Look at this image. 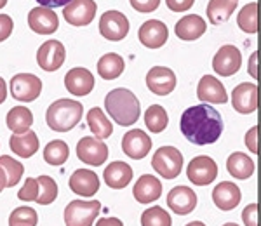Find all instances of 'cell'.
<instances>
[{"label": "cell", "instance_id": "4fadbf2b", "mask_svg": "<svg viewBox=\"0 0 261 226\" xmlns=\"http://www.w3.org/2000/svg\"><path fill=\"white\" fill-rule=\"evenodd\" d=\"M242 66V56L235 45H223L213 58V70L221 77H231Z\"/></svg>", "mask_w": 261, "mask_h": 226}, {"label": "cell", "instance_id": "5b68a950", "mask_svg": "<svg viewBox=\"0 0 261 226\" xmlns=\"http://www.w3.org/2000/svg\"><path fill=\"white\" fill-rule=\"evenodd\" d=\"M101 211L99 200H71L65 209L66 226H92Z\"/></svg>", "mask_w": 261, "mask_h": 226}, {"label": "cell", "instance_id": "f6af8a7d", "mask_svg": "<svg viewBox=\"0 0 261 226\" xmlns=\"http://www.w3.org/2000/svg\"><path fill=\"white\" fill-rule=\"evenodd\" d=\"M258 58H259V52L256 51V52H252V56H251V60H249V73L252 78H258L259 77V66H258Z\"/></svg>", "mask_w": 261, "mask_h": 226}, {"label": "cell", "instance_id": "8fae6325", "mask_svg": "<svg viewBox=\"0 0 261 226\" xmlns=\"http://www.w3.org/2000/svg\"><path fill=\"white\" fill-rule=\"evenodd\" d=\"M188 179L197 186H205L213 183L218 176V165L207 155H199V157L192 158L190 164L187 167Z\"/></svg>", "mask_w": 261, "mask_h": 226}, {"label": "cell", "instance_id": "9a60e30c", "mask_svg": "<svg viewBox=\"0 0 261 226\" xmlns=\"http://www.w3.org/2000/svg\"><path fill=\"white\" fill-rule=\"evenodd\" d=\"M138 39L145 47L148 49H161L169 39V30L159 19H148L138 30Z\"/></svg>", "mask_w": 261, "mask_h": 226}, {"label": "cell", "instance_id": "836d02e7", "mask_svg": "<svg viewBox=\"0 0 261 226\" xmlns=\"http://www.w3.org/2000/svg\"><path fill=\"white\" fill-rule=\"evenodd\" d=\"M68 155H70L68 145L61 139L50 141L44 148V160L47 162L49 165H54V167L65 164V162L68 160Z\"/></svg>", "mask_w": 261, "mask_h": 226}, {"label": "cell", "instance_id": "30bf717a", "mask_svg": "<svg viewBox=\"0 0 261 226\" xmlns=\"http://www.w3.org/2000/svg\"><path fill=\"white\" fill-rule=\"evenodd\" d=\"M98 12L94 0H71L63 7V16L71 26H87Z\"/></svg>", "mask_w": 261, "mask_h": 226}, {"label": "cell", "instance_id": "ffe728a7", "mask_svg": "<svg viewBox=\"0 0 261 226\" xmlns=\"http://www.w3.org/2000/svg\"><path fill=\"white\" fill-rule=\"evenodd\" d=\"M167 206L172 212L179 216L190 214L197 207V195L188 186H176L167 193Z\"/></svg>", "mask_w": 261, "mask_h": 226}, {"label": "cell", "instance_id": "7a4b0ae2", "mask_svg": "<svg viewBox=\"0 0 261 226\" xmlns=\"http://www.w3.org/2000/svg\"><path fill=\"white\" fill-rule=\"evenodd\" d=\"M105 108H107V113L112 117L113 122L122 125V127L134 125L141 115L140 99L134 96L133 91L124 89V87L113 89L107 94Z\"/></svg>", "mask_w": 261, "mask_h": 226}, {"label": "cell", "instance_id": "816d5d0a", "mask_svg": "<svg viewBox=\"0 0 261 226\" xmlns=\"http://www.w3.org/2000/svg\"><path fill=\"white\" fill-rule=\"evenodd\" d=\"M6 4H7V0H0V9H2V7L6 6Z\"/></svg>", "mask_w": 261, "mask_h": 226}, {"label": "cell", "instance_id": "ac0fdd59", "mask_svg": "<svg viewBox=\"0 0 261 226\" xmlns=\"http://www.w3.org/2000/svg\"><path fill=\"white\" fill-rule=\"evenodd\" d=\"M197 98L209 104H225L228 101L225 86L213 75H204L197 86Z\"/></svg>", "mask_w": 261, "mask_h": 226}, {"label": "cell", "instance_id": "83f0119b", "mask_svg": "<svg viewBox=\"0 0 261 226\" xmlns=\"http://www.w3.org/2000/svg\"><path fill=\"white\" fill-rule=\"evenodd\" d=\"M226 169L235 179H249L254 174V162L251 160L249 155L235 152L226 160Z\"/></svg>", "mask_w": 261, "mask_h": 226}, {"label": "cell", "instance_id": "4dcf8cb0", "mask_svg": "<svg viewBox=\"0 0 261 226\" xmlns=\"http://www.w3.org/2000/svg\"><path fill=\"white\" fill-rule=\"evenodd\" d=\"M86 119H87V125H89L92 134H94V137H98V139H107V137L112 136L113 125L110 120H108V117L103 113V110H99V108H91V110L87 111Z\"/></svg>", "mask_w": 261, "mask_h": 226}, {"label": "cell", "instance_id": "3957f363", "mask_svg": "<svg viewBox=\"0 0 261 226\" xmlns=\"http://www.w3.org/2000/svg\"><path fill=\"white\" fill-rule=\"evenodd\" d=\"M84 106L75 99H58L45 111V122L53 131L68 132L82 120Z\"/></svg>", "mask_w": 261, "mask_h": 226}, {"label": "cell", "instance_id": "277c9868", "mask_svg": "<svg viewBox=\"0 0 261 226\" xmlns=\"http://www.w3.org/2000/svg\"><path fill=\"white\" fill-rule=\"evenodd\" d=\"M151 167L155 173L161 174L166 179L178 178L181 169H183V155L174 146H161L157 152L153 153L151 158Z\"/></svg>", "mask_w": 261, "mask_h": 226}, {"label": "cell", "instance_id": "cb8c5ba5", "mask_svg": "<svg viewBox=\"0 0 261 226\" xmlns=\"http://www.w3.org/2000/svg\"><path fill=\"white\" fill-rule=\"evenodd\" d=\"M103 179L113 190H122L133 181V167L122 160L112 162L103 173Z\"/></svg>", "mask_w": 261, "mask_h": 226}, {"label": "cell", "instance_id": "f907efd6", "mask_svg": "<svg viewBox=\"0 0 261 226\" xmlns=\"http://www.w3.org/2000/svg\"><path fill=\"white\" fill-rule=\"evenodd\" d=\"M185 226H205L202 221H192V223H188V224H185Z\"/></svg>", "mask_w": 261, "mask_h": 226}, {"label": "cell", "instance_id": "2e32d148", "mask_svg": "<svg viewBox=\"0 0 261 226\" xmlns=\"http://www.w3.org/2000/svg\"><path fill=\"white\" fill-rule=\"evenodd\" d=\"M122 150L127 157L134 160H141L151 150V139L150 136L141 129H133V131L125 132L122 137Z\"/></svg>", "mask_w": 261, "mask_h": 226}, {"label": "cell", "instance_id": "7c38bea8", "mask_svg": "<svg viewBox=\"0 0 261 226\" xmlns=\"http://www.w3.org/2000/svg\"><path fill=\"white\" fill-rule=\"evenodd\" d=\"M66 60V49L60 40H47L37 51V63L44 72H56Z\"/></svg>", "mask_w": 261, "mask_h": 226}, {"label": "cell", "instance_id": "d6986e66", "mask_svg": "<svg viewBox=\"0 0 261 226\" xmlns=\"http://www.w3.org/2000/svg\"><path fill=\"white\" fill-rule=\"evenodd\" d=\"M99 178L91 169H77L70 176L68 186L79 196H94L99 190Z\"/></svg>", "mask_w": 261, "mask_h": 226}, {"label": "cell", "instance_id": "6da1fadb", "mask_svg": "<svg viewBox=\"0 0 261 226\" xmlns=\"http://www.w3.org/2000/svg\"><path fill=\"white\" fill-rule=\"evenodd\" d=\"M223 119L211 104H197L183 111L179 129L190 143L197 146L213 145L223 134Z\"/></svg>", "mask_w": 261, "mask_h": 226}, {"label": "cell", "instance_id": "7dc6e473", "mask_svg": "<svg viewBox=\"0 0 261 226\" xmlns=\"http://www.w3.org/2000/svg\"><path fill=\"white\" fill-rule=\"evenodd\" d=\"M96 226H124L119 217H101Z\"/></svg>", "mask_w": 261, "mask_h": 226}, {"label": "cell", "instance_id": "1f68e13d", "mask_svg": "<svg viewBox=\"0 0 261 226\" xmlns=\"http://www.w3.org/2000/svg\"><path fill=\"white\" fill-rule=\"evenodd\" d=\"M237 24L246 33H256L259 30V4L251 2L244 6L237 16Z\"/></svg>", "mask_w": 261, "mask_h": 226}, {"label": "cell", "instance_id": "e0dca14e", "mask_svg": "<svg viewBox=\"0 0 261 226\" xmlns=\"http://www.w3.org/2000/svg\"><path fill=\"white\" fill-rule=\"evenodd\" d=\"M146 86L153 94L167 96L176 89V75L167 66H153L146 73Z\"/></svg>", "mask_w": 261, "mask_h": 226}, {"label": "cell", "instance_id": "9c48e42d", "mask_svg": "<svg viewBox=\"0 0 261 226\" xmlns=\"http://www.w3.org/2000/svg\"><path fill=\"white\" fill-rule=\"evenodd\" d=\"M77 157L87 165H103L108 158V146L98 137L84 136L77 145Z\"/></svg>", "mask_w": 261, "mask_h": 226}, {"label": "cell", "instance_id": "f546056e", "mask_svg": "<svg viewBox=\"0 0 261 226\" xmlns=\"http://www.w3.org/2000/svg\"><path fill=\"white\" fill-rule=\"evenodd\" d=\"M6 122L12 134H24L30 131L33 124V113L27 106H14L7 113Z\"/></svg>", "mask_w": 261, "mask_h": 226}, {"label": "cell", "instance_id": "5bb4252c", "mask_svg": "<svg viewBox=\"0 0 261 226\" xmlns=\"http://www.w3.org/2000/svg\"><path fill=\"white\" fill-rule=\"evenodd\" d=\"M28 26L39 35H50L60 26V18L49 7H33L28 12Z\"/></svg>", "mask_w": 261, "mask_h": 226}, {"label": "cell", "instance_id": "bcb514c9", "mask_svg": "<svg viewBox=\"0 0 261 226\" xmlns=\"http://www.w3.org/2000/svg\"><path fill=\"white\" fill-rule=\"evenodd\" d=\"M39 6L42 7H49V9H56V7H65L66 4L71 2V0H37Z\"/></svg>", "mask_w": 261, "mask_h": 226}, {"label": "cell", "instance_id": "8d00e7d4", "mask_svg": "<svg viewBox=\"0 0 261 226\" xmlns=\"http://www.w3.org/2000/svg\"><path fill=\"white\" fill-rule=\"evenodd\" d=\"M171 216L167 211H164L162 207L153 206L146 211H143L141 214V226H171Z\"/></svg>", "mask_w": 261, "mask_h": 226}, {"label": "cell", "instance_id": "74e56055", "mask_svg": "<svg viewBox=\"0 0 261 226\" xmlns=\"http://www.w3.org/2000/svg\"><path fill=\"white\" fill-rule=\"evenodd\" d=\"M37 223H39V216L35 209L27 206L14 209L9 216V226H37Z\"/></svg>", "mask_w": 261, "mask_h": 226}, {"label": "cell", "instance_id": "f35d334b", "mask_svg": "<svg viewBox=\"0 0 261 226\" xmlns=\"http://www.w3.org/2000/svg\"><path fill=\"white\" fill-rule=\"evenodd\" d=\"M39 196V181L33 178H28L24 181V186L18 191V199L23 202H35Z\"/></svg>", "mask_w": 261, "mask_h": 226}, {"label": "cell", "instance_id": "8992f818", "mask_svg": "<svg viewBox=\"0 0 261 226\" xmlns=\"http://www.w3.org/2000/svg\"><path fill=\"white\" fill-rule=\"evenodd\" d=\"M42 93V80L33 73H18L11 80V94L21 103H32Z\"/></svg>", "mask_w": 261, "mask_h": 226}, {"label": "cell", "instance_id": "ba28073f", "mask_svg": "<svg viewBox=\"0 0 261 226\" xmlns=\"http://www.w3.org/2000/svg\"><path fill=\"white\" fill-rule=\"evenodd\" d=\"M231 106L237 113L249 115L259 106V87L252 82H242L231 93Z\"/></svg>", "mask_w": 261, "mask_h": 226}, {"label": "cell", "instance_id": "c3c4849f", "mask_svg": "<svg viewBox=\"0 0 261 226\" xmlns=\"http://www.w3.org/2000/svg\"><path fill=\"white\" fill-rule=\"evenodd\" d=\"M6 98H7V83L2 77H0V104L6 101Z\"/></svg>", "mask_w": 261, "mask_h": 226}, {"label": "cell", "instance_id": "e575fe53", "mask_svg": "<svg viewBox=\"0 0 261 226\" xmlns=\"http://www.w3.org/2000/svg\"><path fill=\"white\" fill-rule=\"evenodd\" d=\"M39 181V196H37L35 202L40 204V206H49L56 200L58 196V185L50 176H39L37 178Z\"/></svg>", "mask_w": 261, "mask_h": 226}, {"label": "cell", "instance_id": "7bdbcfd3", "mask_svg": "<svg viewBox=\"0 0 261 226\" xmlns=\"http://www.w3.org/2000/svg\"><path fill=\"white\" fill-rule=\"evenodd\" d=\"M258 141H259V129L258 127L249 129V131H247V134H246V146L251 150L252 153H258L259 152Z\"/></svg>", "mask_w": 261, "mask_h": 226}, {"label": "cell", "instance_id": "52a82bcc", "mask_svg": "<svg viewBox=\"0 0 261 226\" xmlns=\"http://www.w3.org/2000/svg\"><path fill=\"white\" fill-rule=\"evenodd\" d=\"M99 33L110 42H120L129 33V19L120 11H107L99 18Z\"/></svg>", "mask_w": 261, "mask_h": 226}, {"label": "cell", "instance_id": "44dd1931", "mask_svg": "<svg viewBox=\"0 0 261 226\" xmlns=\"http://www.w3.org/2000/svg\"><path fill=\"white\" fill-rule=\"evenodd\" d=\"M65 87L70 94L77 96H87L94 89V75L87 68H71L65 75Z\"/></svg>", "mask_w": 261, "mask_h": 226}, {"label": "cell", "instance_id": "d6a6232c", "mask_svg": "<svg viewBox=\"0 0 261 226\" xmlns=\"http://www.w3.org/2000/svg\"><path fill=\"white\" fill-rule=\"evenodd\" d=\"M145 124L150 132H162L167 127V124H169V117H167V111L164 110V106H161V104L148 106V110L145 111Z\"/></svg>", "mask_w": 261, "mask_h": 226}, {"label": "cell", "instance_id": "d4e9b609", "mask_svg": "<svg viewBox=\"0 0 261 226\" xmlns=\"http://www.w3.org/2000/svg\"><path fill=\"white\" fill-rule=\"evenodd\" d=\"M207 30V23L197 14L183 16L174 26V32L181 40H197Z\"/></svg>", "mask_w": 261, "mask_h": 226}, {"label": "cell", "instance_id": "ee69618b", "mask_svg": "<svg viewBox=\"0 0 261 226\" xmlns=\"http://www.w3.org/2000/svg\"><path fill=\"white\" fill-rule=\"evenodd\" d=\"M166 4L172 12H185L195 4V0H166Z\"/></svg>", "mask_w": 261, "mask_h": 226}, {"label": "cell", "instance_id": "b9f144b4", "mask_svg": "<svg viewBox=\"0 0 261 226\" xmlns=\"http://www.w3.org/2000/svg\"><path fill=\"white\" fill-rule=\"evenodd\" d=\"M12 28H14V23H12V18L7 14H0V42L7 40L12 33Z\"/></svg>", "mask_w": 261, "mask_h": 226}, {"label": "cell", "instance_id": "d590c367", "mask_svg": "<svg viewBox=\"0 0 261 226\" xmlns=\"http://www.w3.org/2000/svg\"><path fill=\"white\" fill-rule=\"evenodd\" d=\"M0 167H2L4 173L7 176V188H14L21 181V176H23L24 171L23 164L14 160L9 155H2L0 157Z\"/></svg>", "mask_w": 261, "mask_h": 226}, {"label": "cell", "instance_id": "60d3db41", "mask_svg": "<svg viewBox=\"0 0 261 226\" xmlns=\"http://www.w3.org/2000/svg\"><path fill=\"white\" fill-rule=\"evenodd\" d=\"M129 2H130V6H133L134 11L146 14V12H153L155 9H157L159 4H161V0H129Z\"/></svg>", "mask_w": 261, "mask_h": 226}, {"label": "cell", "instance_id": "681fc988", "mask_svg": "<svg viewBox=\"0 0 261 226\" xmlns=\"http://www.w3.org/2000/svg\"><path fill=\"white\" fill-rule=\"evenodd\" d=\"M4 188H7V176L4 173L2 167H0V193H2Z\"/></svg>", "mask_w": 261, "mask_h": 226}, {"label": "cell", "instance_id": "603a6c76", "mask_svg": "<svg viewBox=\"0 0 261 226\" xmlns=\"http://www.w3.org/2000/svg\"><path fill=\"white\" fill-rule=\"evenodd\" d=\"M134 199L140 204H151L162 195V183L155 176L143 174L133 188Z\"/></svg>", "mask_w": 261, "mask_h": 226}, {"label": "cell", "instance_id": "ab89813d", "mask_svg": "<svg viewBox=\"0 0 261 226\" xmlns=\"http://www.w3.org/2000/svg\"><path fill=\"white\" fill-rule=\"evenodd\" d=\"M242 221L246 226H259V206L258 204H249L242 211Z\"/></svg>", "mask_w": 261, "mask_h": 226}, {"label": "cell", "instance_id": "f5cc1de1", "mask_svg": "<svg viewBox=\"0 0 261 226\" xmlns=\"http://www.w3.org/2000/svg\"><path fill=\"white\" fill-rule=\"evenodd\" d=\"M223 226H239V224H235V223H226V224H223Z\"/></svg>", "mask_w": 261, "mask_h": 226}, {"label": "cell", "instance_id": "4316f807", "mask_svg": "<svg viewBox=\"0 0 261 226\" xmlns=\"http://www.w3.org/2000/svg\"><path fill=\"white\" fill-rule=\"evenodd\" d=\"M125 70V61L120 54L108 52L98 61V75L105 80H115Z\"/></svg>", "mask_w": 261, "mask_h": 226}, {"label": "cell", "instance_id": "484cf974", "mask_svg": "<svg viewBox=\"0 0 261 226\" xmlns=\"http://www.w3.org/2000/svg\"><path fill=\"white\" fill-rule=\"evenodd\" d=\"M9 146L14 155H19L21 158H30L39 152V137L32 131L24 134H12L9 139Z\"/></svg>", "mask_w": 261, "mask_h": 226}, {"label": "cell", "instance_id": "f1b7e54d", "mask_svg": "<svg viewBox=\"0 0 261 226\" xmlns=\"http://www.w3.org/2000/svg\"><path fill=\"white\" fill-rule=\"evenodd\" d=\"M239 0H209L207 4V18L211 24H221L230 19L233 11L237 9Z\"/></svg>", "mask_w": 261, "mask_h": 226}, {"label": "cell", "instance_id": "7402d4cb", "mask_svg": "<svg viewBox=\"0 0 261 226\" xmlns=\"http://www.w3.org/2000/svg\"><path fill=\"white\" fill-rule=\"evenodd\" d=\"M241 188L235 183L223 181L220 185H216V188L213 190V202L220 211H233L241 204Z\"/></svg>", "mask_w": 261, "mask_h": 226}]
</instances>
